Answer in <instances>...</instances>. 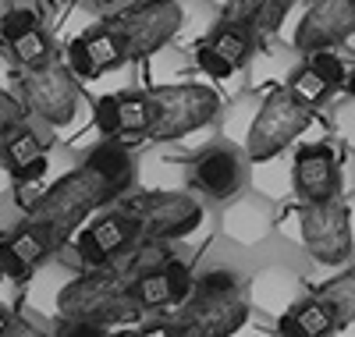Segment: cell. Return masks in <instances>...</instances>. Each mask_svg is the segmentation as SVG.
Wrapping results in <instances>:
<instances>
[{"instance_id":"obj_1","label":"cell","mask_w":355,"mask_h":337,"mask_svg":"<svg viewBox=\"0 0 355 337\" xmlns=\"http://www.w3.org/2000/svg\"><path fill=\"white\" fill-rule=\"evenodd\" d=\"M249 320V295L242 273L227 266L202 270L192 295L178 305V337H234Z\"/></svg>"},{"instance_id":"obj_2","label":"cell","mask_w":355,"mask_h":337,"mask_svg":"<svg viewBox=\"0 0 355 337\" xmlns=\"http://www.w3.org/2000/svg\"><path fill=\"white\" fill-rule=\"evenodd\" d=\"M57 320H82L96 327H125L142 316V305L135 302L125 277H117L110 266L100 270H78L61 284L53 298Z\"/></svg>"},{"instance_id":"obj_3","label":"cell","mask_w":355,"mask_h":337,"mask_svg":"<svg viewBox=\"0 0 355 337\" xmlns=\"http://www.w3.org/2000/svg\"><path fill=\"white\" fill-rule=\"evenodd\" d=\"M114 199H117V192L96 171H89L85 164H75L64 174H57L46 189H40L36 202L28 206L25 217L46 224L57 238L68 241L93 213H100Z\"/></svg>"},{"instance_id":"obj_4","label":"cell","mask_w":355,"mask_h":337,"mask_svg":"<svg viewBox=\"0 0 355 337\" xmlns=\"http://www.w3.org/2000/svg\"><path fill=\"white\" fill-rule=\"evenodd\" d=\"M153 100V125L146 132V146L157 142H182L196 132H206L217 125V114L224 107V96L214 85H206L199 78L178 82V85H160L150 89Z\"/></svg>"},{"instance_id":"obj_5","label":"cell","mask_w":355,"mask_h":337,"mask_svg":"<svg viewBox=\"0 0 355 337\" xmlns=\"http://www.w3.org/2000/svg\"><path fill=\"white\" fill-rule=\"evenodd\" d=\"M139 227V238L153 241H185L206 221V206L189 189H139L114 199Z\"/></svg>"},{"instance_id":"obj_6","label":"cell","mask_w":355,"mask_h":337,"mask_svg":"<svg viewBox=\"0 0 355 337\" xmlns=\"http://www.w3.org/2000/svg\"><path fill=\"white\" fill-rule=\"evenodd\" d=\"M313 121H316V110L306 107L299 96H291L281 82L263 89V100H259V110L252 117V128L242 142L245 160L259 164V160L281 157L288 146H295L313 128Z\"/></svg>"},{"instance_id":"obj_7","label":"cell","mask_w":355,"mask_h":337,"mask_svg":"<svg viewBox=\"0 0 355 337\" xmlns=\"http://www.w3.org/2000/svg\"><path fill=\"white\" fill-rule=\"evenodd\" d=\"M11 89H15V96L25 103L28 117L40 121V125H46V128H53V132H68V128L78 125V114H82V85H78L75 75L64 68V60H53V64L36 68V71L15 68Z\"/></svg>"},{"instance_id":"obj_8","label":"cell","mask_w":355,"mask_h":337,"mask_svg":"<svg viewBox=\"0 0 355 337\" xmlns=\"http://www.w3.org/2000/svg\"><path fill=\"white\" fill-rule=\"evenodd\" d=\"M100 21L117 36L128 60H142L153 50L174 43L178 25H182V8H178V0H128V4L100 15Z\"/></svg>"},{"instance_id":"obj_9","label":"cell","mask_w":355,"mask_h":337,"mask_svg":"<svg viewBox=\"0 0 355 337\" xmlns=\"http://www.w3.org/2000/svg\"><path fill=\"white\" fill-rule=\"evenodd\" d=\"M245 178H249V160L242 146H231L224 139L196 146L185 157V185L199 199L227 202L245 189Z\"/></svg>"},{"instance_id":"obj_10","label":"cell","mask_w":355,"mask_h":337,"mask_svg":"<svg viewBox=\"0 0 355 337\" xmlns=\"http://www.w3.org/2000/svg\"><path fill=\"white\" fill-rule=\"evenodd\" d=\"M299 238L306 245V252L323 263V266H338L352 256V209L348 202L338 199H323V202H302L299 209Z\"/></svg>"},{"instance_id":"obj_11","label":"cell","mask_w":355,"mask_h":337,"mask_svg":"<svg viewBox=\"0 0 355 337\" xmlns=\"http://www.w3.org/2000/svg\"><path fill=\"white\" fill-rule=\"evenodd\" d=\"M135 238H139L135 221L117 202H110L100 213H93V221L82 224L68 241H71L78 270H100V266H110Z\"/></svg>"},{"instance_id":"obj_12","label":"cell","mask_w":355,"mask_h":337,"mask_svg":"<svg viewBox=\"0 0 355 337\" xmlns=\"http://www.w3.org/2000/svg\"><path fill=\"white\" fill-rule=\"evenodd\" d=\"M355 40V0H313L291 33L295 53L338 50Z\"/></svg>"},{"instance_id":"obj_13","label":"cell","mask_w":355,"mask_h":337,"mask_svg":"<svg viewBox=\"0 0 355 337\" xmlns=\"http://www.w3.org/2000/svg\"><path fill=\"white\" fill-rule=\"evenodd\" d=\"M291 189L302 202H323L341 196V167L338 149L331 142L302 146L291 160Z\"/></svg>"},{"instance_id":"obj_14","label":"cell","mask_w":355,"mask_h":337,"mask_svg":"<svg viewBox=\"0 0 355 337\" xmlns=\"http://www.w3.org/2000/svg\"><path fill=\"white\" fill-rule=\"evenodd\" d=\"M192 284H196V270L178 256H171L157 270H146V273H139V277L128 281L135 302L142 305V313L178 309V305L192 295Z\"/></svg>"},{"instance_id":"obj_15","label":"cell","mask_w":355,"mask_h":337,"mask_svg":"<svg viewBox=\"0 0 355 337\" xmlns=\"http://www.w3.org/2000/svg\"><path fill=\"white\" fill-rule=\"evenodd\" d=\"M89 171H96L107 185L117 192V199L128 196L132 185H135V171H139V157H135V149L125 146L121 139H96L93 146H89L82 153V160Z\"/></svg>"},{"instance_id":"obj_16","label":"cell","mask_w":355,"mask_h":337,"mask_svg":"<svg viewBox=\"0 0 355 337\" xmlns=\"http://www.w3.org/2000/svg\"><path fill=\"white\" fill-rule=\"evenodd\" d=\"M274 227V209L263 196H234L224 202L220 231L234 245H259Z\"/></svg>"},{"instance_id":"obj_17","label":"cell","mask_w":355,"mask_h":337,"mask_svg":"<svg viewBox=\"0 0 355 337\" xmlns=\"http://www.w3.org/2000/svg\"><path fill=\"white\" fill-rule=\"evenodd\" d=\"M291 8H295V0H227V4L220 8V15L245 25L256 36V43L263 46L281 33V25L291 15Z\"/></svg>"},{"instance_id":"obj_18","label":"cell","mask_w":355,"mask_h":337,"mask_svg":"<svg viewBox=\"0 0 355 337\" xmlns=\"http://www.w3.org/2000/svg\"><path fill=\"white\" fill-rule=\"evenodd\" d=\"M53 142H57L53 128L40 125V121H33V117H25L15 132H8L4 139H0V167H4L8 178H15L28 160H36L40 153H46Z\"/></svg>"},{"instance_id":"obj_19","label":"cell","mask_w":355,"mask_h":337,"mask_svg":"<svg viewBox=\"0 0 355 337\" xmlns=\"http://www.w3.org/2000/svg\"><path fill=\"white\" fill-rule=\"evenodd\" d=\"M139 75H142V89H160V85H178V82H192L199 71L192 64V53L178 43H167L160 50H153L150 57L139 60Z\"/></svg>"},{"instance_id":"obj_20","label":"cell","mask_w":355,"mask_h":337,"mask_svg":"<svg viewBox=\"0 0 355 337\" xmlns=\"http://www.w3.org/2000/svg\"><path fill=\"white\" fill-rule=\"evenodd\" d=\"M245 295H249V305H256V309L270 313V316H281L295 302V295H299V277L284 266H263L249 281Z\"/></svg>"},{"instance_id":"obj_21","label":"cell","mask_w":355,"mask_h":337,"mask_svg":"<svg viewBox=\"0 0 355 337\" xmlns=\"http://www.w3.org/2000/svg\"><path fill=\"white\" fill-rule=\"evenodd\" d=\"M8 241H11V249L33 266V270H40L43 263H50V256H57L64 249V238H57L46 224H40V221H28V217H21L8 234H4Z\"/></svg>"},{"instance_id":"obj_22","label":"cell","mask_w":355,"mask_h":337,"mask_svg":"<svg viewBox=\"0 0 355 337\" xmlns=\"http://www.w3.org/2000/svg\"><path fill=\"white\" fill-rule=\"evenodd\" d=\"M153 125V100H150V89H125L117 93V135L125 146H139L146 139Z\"/></svg>"},{"instance_id":"obj_23","label":"cell","mask_w":355,"mask_h":337,"mask_svg":"<svg viewBox=\"0 0 355 337\" xmlns=\"http://www.w3.org/2000/svg\"><path fill=\"white\" fill-rule=\"evenodd\" d=\"M206 43H210L227 64H234L239 71H245L249 68V60L256 57V50H259V43H256V36L249 33L245 25H239V21H231L227 15H220L217 21H214V28L206 33Z\"/></svg>"},{"instance_id":"obj_24","label":"cell","mask_w":355,"mask_h":337,"mask_svg":"<svg viewBox=\"0 0 355 337\" xmlns=\"http://www.w3.org/2000/svg\"><path fill=\"white\" fill-rule=\"evenodd\" d=\"M4 53L15 68L21 71H36V68H46L53 60H61V46L53 43V36L46 33V25L33 28V33H25L11 43H4Z\"/></svg>"},{"instance_id":"obj_25","label":"cell","mask_w":355,"mask_h":337,"mask_svg":"<svg viewBox=\"0 0 355 337\" xmlns=\"http://www.w3.org/2000/svg\"><path fill=\"white\" fill-rule=\"evenodd\" d=\"M259 100H263L259 89H249V93H234V96L220 107L217 125H220V139H224V142H231V146H242V142H245V135H249V128H252V117H256V110H259Z\"/></svg>"},{"instance_id":"obj_26","label":"cell","mask_w":355,"mask_h":337,"mask_svg":"<svg viewBox=\"0 0 355 337\" xmlns=\"http://www.w3.org/2000/svg\"><path fill=\"white\" fill-rule=\"evenodd\" d=\"M178 8H182V25H178V36L174 43L192 50L196 43L206 40V33L214 28V21L220 18V8L210 4V0H178Z\"/></svg>"},{"instance_id":"obj_27","label":"cell","mask_w":355,"mask_h":337,"mask_svg":"<svg viewBox=\"0 0 355 337\" xmlns=\"http://www.w3.org/2000/svg\"><path fill=\"white\" fill-rule=\"evenodd\" d=\"M281 85L288 89L291 96H299L306 107H313V110H316V107H323V103H327V100L334 96L331 82L323 78V75H320V71L309 64V60H302V64H295Z\"/></svg>"},{"instance_id":"obj_28","label":"cell","mask_w":355,"mask_h":337,"mask_svg":"<svg viewBox=\"0 0 355 337\" xmlns=\"http://www.w3.org/2000/svg\"><path fill=\"white\" fill-rule=\"evenodd\" d=\"M316 295H320L323 302H327V309L334 313L338 327L352 323V320H355V263H352V266H345V270L338 273V277H331V281L323 284Z\"/></svg>"},{"instance_id":"obj_29","label":"cell","mask_w":355,"mask_h":337,"mask_svg":"<svg viewBox=\"0 0 355 337\" xmlns=\"http://www.w3.org/2000/svg\"><path fill=\"white\" fill-rule=\"evenodd\" d=\"M288 309L295 313V320L302 323V330L309 334V337H327V334H334L338 330V320H334V313L327 309V302H323L320 295H306V298H295Z\"/></svg>"},{"instance_id":"obj_30","label":"cell","mask_w":355,"mask_h":337,"mask_svg":"<svg viewBox=\"0 0 355 337\" xmlns=\"http://www.w3.org/2000/svg\"><path fill=\"white\" fill-rule=\"evenodd\" d=\"M43 25V8H36V4H11L0 11V46L4 43H11V40H18V36H25V33H33V28H40Z\"/></svg>"},{"instance_id":"obj_31","label":"cell","mask_w":355,"mask_h":337,"mask_svg":"<svg viewBox=\"0 0 355 337\" xmlns=\"http://www.w3.org/2000/svg\"><path fill=\"white\" fill-rule=\"evenodd\" d=\"M192 64H196V71L199 75H206V78H210V82H234V78H239V68H234V64H227V60L210 46V43H196L192 50Z\"/></svg>"},{"instance_id":"obj_32","label":"cell","mask_w":355,"mask_h":337,"mask_svg":"<svg viewBox=\"0 0 355 337\" xmlns=\"http://www.w3.org/2000/svg\"><path fill=\"white\" fill-rule=\"evenodd\" d=\"M302 60H309V64L331 82V89L338 93V89L345 85V75H348V64H345V57L334 53V50H316V53H306Z\"/></svg>"},{"instance_id":"obj_33","label":"cell","mask_w":355,"mask_h":337,"mask_svg":"<svg viewBox=\"0 0 355 337\" xmlns=\"http://www.w3.org/2000/svg\"><path fill=\"white\" fill-rule=\"evenodd\" d=\"M33 273L36 270L11 249V241L4 234H0V277H8L11 284H28V281H33Z\"/></svg>"},{"instance_id":"obj_34","label":"cell","mask_w":355,"mask_h":337,"mask_svg":"<svg viewBox=\"0 0 355 337\" xmlns=\"http://www.w3.org/2000/svg\"><path fill=\"white\" fill-rule=\"evenodd\" d=\"M25 117H28V110H25V103L15 96V89L0 85V139H4L8 132H15Z\"/></svg>"},{"instance_id":"obj_35","label":"cell","mask_w":355,"mask_h":337,"mask_svg":"<svg viewBox=\"0 0 355 337\" xmlns=\"http://www.w3.org/2000/svg\"><path fill=\"white\" fill-rule=\"evenodd\" d=\"M53 337H110V330L96 323H82V320H57Z\"/></svg>"},{"instance_id":"obj_36","label":"cell","mask_w":355,"mask_h":337,"mask_svg":"<svg viewBox=\"0 0 355 337\" xmlns=\"http://www.w3.org/2000/svg\"><path fill=\"white\" fill-rule=\"evenodd\" d=\"M0 337H53V334H46L40 323H33L28 316H21V313H11V320H8V327H4V334Z\"/></svg>"},{"instance_id":"obj_37","label":"cell","mask_w":355,"mask_h":337,"mask_svg":"<svg viewBox=\"0 0 355 337\" xmlns=\"http://www.w3.org/2000/svg\"><path fill=\"white\" fill-rule=\"evenodd\" d=\"M277 337H309V334L302 330V323L295 320L291 309H284V313L277 316Z\"/></svg>"},{"instance_id":"obj_38","label":"cell","mask_w":355,"mask_h":337,"mask_svg":"<svg viewBox=\"0 0 355 337\" xmlns=\"http://www.w3.org/2000/svg\"><path fill=\"white\" fill-rule=\"evenodd\" d=\"M135 337H178V327H174V320L167 323V320H160V323H146Z\"/></svg>"},{"instance_id":"obj_39","label":"cell","mask_w":355,"mask_h":337,"mask_svg":"<svg viewBox=\"0 0 355 337\" xmlns=\"http://www.w3.org/2000/svg\"><path fill=\"white\" fill-rule=\"evenodd\" d=\"M11 75H15V64L8 60V53H0V85L11 89Z\"/></svg>"},{"instance_id":"obj_40","label":"cell","mask_w":355,"mask_h":337,"mask_svg":"<svg viewBox=\"0 0 355 337\" xmlns=\"http://www.w3.org/2000/svg\"><path fill=\"white\" fill-rule=\"evenodd\" d=\"M100 15H107V11H114V8H121V4H128V0H89Z\"/></svg>"},{"instance_id":"obj_41","label":"cell","mask_w":355,"mask_h":337,"mask_svg":"<svg viewBox=\"0 0 355 337\" xmlns=\"http://www.w3.org/2000/svg\"><path fill=\"white\" fill-rule=\"evenodd\" d=\"M341 89H345V93H348V100L355 103V64L348 68V75H345V85H341Z\"/></svg>"},{"instance_id":"obj_42","label":"cell","mask_w":355,"mask_h":337,"mask_svg":"<svg viewBox=\"0 0 355 337\" xmlns=\"http://www.w3.org/2000/svg\"><path fill=\"white\" fill-rule=\"evenodd\" d=\"M11 305H4V302H0V334H4V327H8V320H11Z\"/></svg>"},{"instance_id":"obj_43","label":"cell","mask_w":355,"mask_h":337,"mask_svg":"<svg viewBox=\"0 0 355 337\" xmlns=\"http://www.w3.org/2000/svg\"><path fill=\"white\" fill-rule=\"evenodd\" d=\"M210 4H217V8H224V4H227V0H210Z\"/></svg>"},{"instance_id":"obj_44","label":"cell","mask_w":355,"mask_h":337,"mask_svg":"<svg viewBox=\"0 0 355 337\" xmlns=\"http://www.w3.org/2000/svg\"><path fill=\"white\" fill-rule=\"evenodd\" d=\"M57 4H75V0H57Z\"/></svg>"},{"instance_id":"obj_45","label":"cell","mask_w":355,"mask_h":337,"mask_svg":"<svg viewBox=\"0 0 355 337\" xmlns=\"http://www.w3.org/2000/svg\"><path fill=\"white\" fill-rule=\"evenodd\" d=\"M132 337H135V334H132Z\"/></svg>"}]
</instances>
